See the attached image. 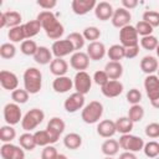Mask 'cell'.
<instances>
[{"label": "cell", "mask_w": 159, "mask_h": 159, "mask_svg": "<svg viewBox=\"0 0 159 159\" xmlns=\"http://www.w3.org/2000/svg\"><path fill=\"white\" fill-rule=\"evenodd\" d=\"M118 159H138V158H137L135 154L132 153V152H124V153H122V154L119 155Z\"/></svg>", "instance_id": "cell-54"}, {"label": "cell", "mask_w": 159, "mask_h": 159, "mask_svg": "<svg viewBox=\"0 0 159 159\" xmlns=\"http://www.w3.org/2000/svg\"><path fill=\"white\" fill-rule=\"evenodd\" d=\"M127 101L133 106V104H139V102L142 101V92L138 89V88H130L128 92H127V96H125Z\"/></svg>", "instance_id": "cell-47"}, {"label": "cell", "mask_w": 159, "mask_h": 159, "mask_svg": "<svg viewBox=\"0 0 159 159\" xmlns=\"http://www.w3.org/2000/svg\"><path fill=\"white\" fill-rule=\"evenodd\" d=\"M56 159H67V157H66L65 154H58V157H57Z\"/></svg>", "instance_id": "cell-57"}, {"label": "cell", "mask_w": 159, "mask_h": 159, "mask_svg": "<svg viewBox=\"0 0 159 159\" xmlns=\"http://www.w3.org/2000/svg\"><path fill=\"white\" fill-rule=\"evenodd\" d=\"M96 5V0H73L71 2V9L76 15H86L91 10H94Z\"/></svg>", "instance_id": "cell-17"}, {"label": "cell", "mask_w": 159, "mask_h": 159, "mask_svg": "<svg viewBox=\"0 0 159 159\" xmlns=\"http://www.w3.org/2000/svg\"><path fill=\"white\" fill-rule=\"evenodd\" d=\"M144 89L149 98L158 94L159 93V77L157 75H148L144 80Z\"/></svg>", "instance_id": "cell-22"}, {"label": "cell", "mask_w": 159, "mask_h": 159, "mask_svg": "<svg viewBox=\"0 0 159 159\" xmlns=\"http://www.w3.org/2000/svg\"><path fill=\"white\" fill-rule=\"evenodd\" d=\"M158 67H159V63H158V60L154 57V56H144L142 60H140V70L148 75H153L155 71H158Z\"/></svg>", "instance_id": "cell-25"}, {"label": "cell", "mask_w": 159, "mask_h": 159, "mask_svg": "<svg viewBox=\"0 0 159 159\" xmlns=\"http://www.w3.org/2000/svg\"><path fill=\"white\" fill-rule=\"evenodd\" d=\"M133 122L128 118V117H120L116 120V128L118 133L122 134H129L130 130L133 129Z\"/></svg>", "instance_id": "cell-34"}, {"label": "cell", "mask_w": 159, "mask_h": 159, "mask_svg": "<svg viewBox=\"0 0 159 159\" xmlns=\"http://www.w3.org/2000/svg\"><path fill=\"white\" fill-rule=\"evenodd\" d=\"M102 114H103V104L98 101H92L83 107L81 118L87 124H94L101 119Z\"/></svg>", "instance_id": "cell-3"}, {"label": "cell", "mask_w": 159, "mask_h": 159, "mask_svg": "<svg viewBox=\"0 0 159 159\" xmlns=\"http://www.w3.org/2000/svg\"><path fill=\"white\" fill-rule=\"evenodd\" d=\"M104 159H113V158H112V157H106Z\"/></svg>", "instance_id": "cell-59"}, {"label": "cell", "mask_w": 159, "mask_h": 159, "mask_svg": "<svg viewBox=\"0 0 159 159\" xmlns=\"http://www.w3.org/2000/svg\"><path fill=\"white\" fill-rule=\"evenodd\" d=\"M34 60L39 65H48L52 62V51L46 46H39L36 53L34 55Z\"/></svg>", "instance_id": "cell-24"}, {"label": "cell", "mask_w": 159, "mask_h": 159, "mask_svg": "<svg viewBox=\"0 0 159 159\" xmlns=\"http://www.w3.org/2000/svg\"><path fill=\"white\" fill-rule=\"evenodd\" d=\"M16 137V130L12 128V125H2L0 128V140L2 143H11Z\"/></svg>", "instance_id": "cell-36"}, {"label": "cell", "mask_w": 159, "mask_h": 159, "mask_svg": "<svg viewBox=\"0 0 159 159\" xmlns=\"http://www.w3.org/2000/svg\"><path fill=\"white\" fill-rule=\"evenodd\" d=\"M144 117V108L140 104H133L130 106L129 111H128V118L135 123V122H140Z\"/></svg>", "instance_id": "cell-37"}, {"label": "cell", "mask_w": 159, "mask_h": 159, "mask_svg": "<svg viewBox=\"0 0 159 159\" xmlns=\"http://www.w3.org/2000/svg\"><path fill=\"white\" fill-rule=\"evenodd\" d=\"M73 87V80H71L67 76H61L56 77L52 82V88L57 93H66Z\"/></svg>", "instance_id": "cell-21"}, {"label": "cell", "mask_w": 159, "mask_h": 159, "mask_svg": "<svg viewBox=\"0 0 159 159\" xmlns=\"http://www.w3.org/2000/svg\"><path fill=\"white\" fill-rule=\"evenodd\" d=\"M7 37L11 42H22V41H25L26 36H25V31H24V25L11 27L7 32Z\"/></svg>", "instance_id": "cell-35"}, {"label": "cell", "mask_w": 159, "mask_h": 159, "mask_svg": "<svg viewBox=\"0 0 159 159\" xmlns=\"http://www.w3.org/2000/svg\"><path fill=\"white\" fill-rule=\"evenodd\" d=\"M63 107L68 113H75L80 109H83V107H84V94H81L78 92L72 93L70 97H67L65 99Z\"/></svg>", "instance_id": "cell-12"}, {"label": "cell", "mask_w": 159, "mask_h": 159, "mask_svg": "<svg viewBox=\"0 0 159 159\" xmlns=\"http://www.w3.org/2000/svg\"><path fill=\"white\" fill-rule=\"evenodd\" d=\"M50 71L52 75H55L56 77H61V76H66L67 71H68V63L63 60V58H53L52 62L50 63Z\"/></svg>", "instance_id": "cell-26"}, {"label": "cell", "mask_w": 159, "mask_h": 159, "mask_svg": "<svg viewBox=\"0 0 159 159\" xmlns=\"http://www.w3.org/2000/svg\"><path fill=\"white\" fill-rule=\"evenodd\" d=\"M138 53H139V45H138V46H133V47H127V48H125V58H128V60L137 57Z\"/></svg>", "instance_id": "cell-52"}, {"label": "cell", "mask_w": 159, "mask_h": 159, "mask_svg": "<svg viewBox=\"0 0 159 159\" xmlns=\"http://www.w3.org/2000/svg\"><path fill=\"white\" fill-rule=\"evenodd\" d=\"M122 5H123L124 9H127V10H132V9L137 7L138 1H137V0H122Z\"/></svg>", "instance_id": "cell-53"}, {"label": "cell", "mask_w": 159, "mask_h": 159, "mask_svg": "<svg viewBox=\"0 0 159 159\" xmlns=\"http://www.w3.org/2000/svg\"><path fill=\"white\" fill-rule=\"evenodd\" d=\"M119 41L123 47H133L139 43V35L134 26L128 25L119 30Z\"/></svg>", "instance_id": "cell-6"}, {"label": "cell", "mask_w": 159, "mask_h": 159, "mask_svg": "<svg viewBox=\"0 0 159 159\" xmlns=\"http://www.w3.org/2000/svg\"><path fill=\"white\" fill-rule=\"evenodd\" d=\"M157 72H158V75H157V76L159 77V67H158V71H157Z\"/></svg>", "instance_id": "cell-60"}, {"label": "cell", "mask_w": 159, "mask_h": 159, "mask_svg": "<svg viewBox=\"0 0 159 159\" xmlns=\"http://www.w3.org/2000/svg\"><path fill=\"white\" fill-rule=\"evenodd\" d=\"M24 87L30 94H36L42 88V73L36 67H29L24 72Z\"/></svg>", "instance_id": "cell-2"}, {"label": "cell", "mask_w": 159, "mask_h": 159, "mask_svg": "<svg viewBox=\"0 0 159 159\" xmlns=\"http://www.w3.org/2000/svg\"><path fill=\"white\" fill-rule=\"evenodd\" d=\"M113 12H114V10H113L112 5L109 2H107V1H101L94 7V15L101 21L111 20L112 16H113Z\"/></svg>", "instance_id": "cell-19"}, {"label": "cell", "mask_w": 159, "mask_h": 159, "mask_svg": "<svg viewBox=\"0 0 159 159\" xmlns=\"http://www.w3.org/2000/svg\"><path fill=\"white\" fill-rule=\"evenodd\" d=\"M159 45L158 42V39L153 35H149V36H144L140 39V46L144 48V50H148V51H153L157 48V46Z\"/></svg>", "instance_id": "cell-45"}, {"label": "cell", "mask_w": 159, "mask_h": 159, "mask_svg": "<svg viewBox=\"0 0 159 159\" xmlns=\"http://www.w3.org/2000/svg\"><path fill=\"white\" fill-rule=\"evenodd\" d=\"M143 152H144L145 157H148V158H157L159 155V142L150 140V142L145 143Z\"/></svg>", "instance_id": "cell-39"}, {"label": "cell", "mask_w": 159, "mask_h": 159, "mask_svg": "<svg viewBox=\"0 0 159 159\" xmlns=\"http://www.w3.org/2000/svg\"><path fill=\"white\" fill-rule=\"evenodd\" d=\"M6 27V22H5V16L4 12H0V29Z\"/></svg>", "instance_id": "cell-56"}, {"label": "cell", "mask_w": 159, "mask_h": 159, "mask_svg": "<svg viewBox=\"0 0 159 159\" xmlns=\"http://www.w3.org/2000/svg\"><path fill=\"white\" fill-rule=\"evenodd\" d=\"M155 52H157V56L159 57V45L157 46V48H155Z\"/></svg>", "instance_id": "cell-58"}, {"label": "cell", "mask_w": 159, "mask_h": 159, "mask_svg": "<svg viewBox=\"0 0 159 159\" xmlns=\"http://www.w3.org/2000/svg\"><path fill=\"white\" fill-rule=\"evenodd\" d=\"M4 119L9 125H15L20 120H22V114L19 104L7 103L4 107Z\"/></svg>", "instance_id": "cell-8"}, {"label": "cell", "mask_w": 159, "mask_h": 159, "mask_svg": "<svg viewBox=\"0 0 159 159\" xmlns=\"http://www.w3.org/2000/svg\"><path fill=\"white\" fill-rule=\"evenodd\" d=\"M119 143L118 140L116 139H106L101 147L102 149V153L106 155V157H113L116 155L118 152H119Z\"/></svg>", "instance_id": "cell-30"}, {"label": "cell", "mask_w": 159, "mask_h": 159, "mask_svg": "<svg viewBox=\"0 0 159 159\" xmlns=\"http://www.w3.org/2000/svg\"><path fill=\"white\" fill-rule=\"evenodd\" d=\"M4 16H5L6 26H9L10 29L21 25L22 16H21V14H20L19 11H15V10H12V11H6V12H4Z\"/></svg>", "instance_id": "cell-33"}, {"label": "cell", "mask_w": 159, "mask_h": 159, "mask_svg": "<svg viewBox=\"0 0 159 159\" xmlns=\"http://www.w3.org/2000/svg\"><path fill=\"white\" fill-rule=\"evenodd\" d=\"M19 144L20 147L24 149V150H34L36 147H37V143H36V139H35V135L31 134L30 132H26L24 134H21L19 137Z\"/></svg>", "instance_id": "cell-28"}, {"label": "cell", "mask_w": 159, "mask_h": 159, "mask_svg": "<svg viewBox=\"0 0 159 159\" xmlns=\"http://www.w3.org/2000/svg\"><path fill=\"white\" fill-rule=\"evenodd\" d=\"M36 20L40 21V24L42 26V30L46 32V36L50 37L51 40L57 41L65 32L63 25L57 20L56 15L52 11L43 10V11L39 12Z\"/></svg>", "instance_id": "cell-1"}, {"label": "cell", "mask_w": 159, "mask_h": 159, "mask_svg": "<svg viewBox=\"0 0 159 159\" xmlns=\"http://www.w3.org/2000/svg\"><path fill=\"white\" fill-rule=\"evenodd\" d=\"M89 57L87 55V52H82V51H77L75 53H72L71 58H70V65L73 70H76L77 72L84 71L88 68L89 66Z\"/></svg>", "instance_id": "cell-13"}, {"label": "cell", "mask_w": 159, "mask_h": 159, "mask_svg": "<svg viewBox=\"0 0 159 159\" xmlns=\"http://www.w3.org/2000/svg\"><path fill=\"white\" fill-rule=\"evenodd\" d=\"M29 94H30V93H29L25 88H24V89L16 88L15 91L11 92V99H12L14 103H16V104H24V103L27 102Z\"/></svg>", "instance_id": "cell-40"}, {"label": "cell", "mask_w": 159, "mask_h": 159, "mask_svg": "<svg viewBox=\"0 0 159 159\" xmlns=\"http://www.w3.org/2000/svg\"><path fill=\"white\" fill-rule=\"evenodd\" d=\"M124 87L123 83L119 82L118 80H109L103 87H101V92L104 97L107 98H114L118 97L122 92H123Z\"/></svg>", "instance_id": "cell-14"}, {"label": "cell", "mask_w": 159, "mask_h": 159, "mask_svg": "<svg viewBox=\"0 0 159 159\" xmlns=\"http://www.w3.org/2000/svg\"><path fill=\"white\" fill-rule=\"evenodd\" d=\"M58 157V153H57V149L52 145H47L42 149V153H41V159H56Z\"/></svg>", "instance_id": "cell-50"}, {"label": "cell", "mask_w": 159, "mask_h": 159, "mask_svg": "<svg viewBox=\"0 0 159 159\" xmlns=\"http://www.w3.org/2000/svg\"><path fill=\"white\" fill-rule=\"evenodd\" d=\"M0 155H1V159H25L24 149L11 143H4L1 145Z\"/></svg>", "instance_id": "cell-10"}, {"label": "cell", "mask_w": 159, "mask_h": 159, "mask_svg": "<svg viewBox=\"0 0 159 159\" xmlns=\"http://www.w3.org/2000/svg\"><path fill=\"white\" fill-rule=\"evenodd\" d=\"M0 84H1V87L4 89L12 92L19 86L17 76L14 72H11V71L2 70V71H0Z\"/></svg>", "instance_id": "cell-15"}, {"label": "cell", "mask_w": 159, "mask_h": 159, "mask_svg": "<svg viewBox=\"0 0 159 159\" xmlns=\"http://www.w3.org/2000/svg\"><path fill=\"white\" fill-rule=\"evenodd\" d=\"M130 20H132V14H130L129 10H127L124 7L116 9L114 12H113V16L111 19L112 25L117 29H123V27L128 26Z\"/></svg>", "instance_id": "cell-11"}, {"label": "cell", "mask_w": 159, "mask_h": 159, "mask_svg": "<svg viewBox=\"0 0 159 159\" xmlns=\"http://www.w3.org/2000/svg\"><path fill=\"white\" fill-rule=\"evenodd\" d=\"M118 143H119L120 149H124V152H132V153L143 150L144 144H145L140 137L133 135L130 133L129 134H122Z\"/></svg>", "instance_id": "cell-5"}, {"label": "cell", "mask_w": 159, "mask_h": 159, "mask_svg": "<svg viewBox=\"0 0 159 159\" xmlns=\"http://www.w3.org/2000/svg\"><path fill=\"white\" fill-rule=\"evenodd\" d=\"M15 55H16V47L12 43L6 42L0 46V56L4 60H11L15 57Z\"/></svg>", "instance_id": "cell-41"}, {"label": "cell", "mask_w": 159, "mask_h": 159, "mask_svg": "<svg viewBox=\"0 0 159 159\" xmlns=\"http://www.w3.org/2000/svg\"><path fill=\"white\" fill-rule=\"evenodd\" d=\"M39 46L37 43L34 41V40H25L21 42V46H20V51L25 55V56H34L37 51Z\"/></svg>", "instance_id": "cell-38"}, {"label": "cell", "mask_w": 159, "mask_h": 159, "mask_svg": "<svg viewBox=\"0 0 159 159\" xmlns=\"http://www.w3.org/2000/svg\"><path fill=\"white\" fill-rule=\"evenodd\" d=\"M149 101H150V104H152L154 108L159 109V93L155 94V96H153L152 98H149Z\"/></svg>", "instance_id": "cell-55"}, {"label": "cell", "mask_w": 159, "mask_h": 159, "mask_svg": "<svg viewBox=\"0 0 159 159\" xmlns=\"http://www.w3.org/2000/svg\"><path fill=\"white\" fill-rule=\"evenodd\" d=\"M36 4H37L40 7H42L43 10L50 11L51 9H53V7L57 5V1H56V0H37Z\"/></svg>", "instance_id": "cell-51"}, {"label": "cell", "mask_w": 159, "mask_h": 159, "mask_svg": "<svg viewBox=\"0 0 159 159\" xmlns=\"http://www.w3.org/2000/svg\"><path fill=\"white\" fill-rule=\"evenodd\" d=\"M41 29H42V26H41L40 21H37V20H30L26 24H24V31H25L26 39H31V37L36 36Z\"/></svg>", "instance_id": "cell-32"}, {"label": "cell", "mask_w": 159, "mask_h": 159, "mask_svg": "<svg viewBox=\"0 0 159 159\" xmlns=\"http://www.w3.org/2000/svg\"><path fill=\"white\" fill-rule=\"evenodd\" d=\"M107 55H108V58H109L111 61L120 62V60L125 58V47H123L120 43L112 45V46L107 50Z\"/></svg>", "instance_id": "cell-27"}, {"label": "cell", "mask_w": 159, "mask_h": 159, "mask_svg": "<svg viewBox=\"0 0 159 159\" xmlns=\"http://www.w3.org/2000/svg\"><path fill=\"white\" fill-rule=\"evenodd\" d=\"M134 27H135L138 35H140L142 37L149 36V35H152V32H153V27H152L148 22H145V21H143V20H142V21H138Z\"/></svg>", "instance_id": "cell-46"}, {"label": "cell", "mask_w": 159, "mask_h": 159, "mask_svg": "<svg viewBox=\"0 0 159 159\" xmlns=\"http://www.w3.org/2000/svg\"><path fill=\"white\" fill-rule=\"evenodd\" d=\"M65 128H66V124H65L63 119H61L60 117H53V118H51V119L48 120L47 127H46V130H47V132L51 134V137L57 142L58 138H60V135L63 133Z\"/></svg>", "instance_id": "cell-16"}, {"label": "cell", "mask_w": 159, "mask_h": 159, "mask_svg": "<svg viewBox=\"0 0 159 159\" xmlns=\"http://www.w3.org/2000/svg\"><path fill=\"white\" fill-rule=\"evenodd\" d=\"M67 40H70L71 42H72V45H73V47H75V51L77 52V51H80L83 46H84V37H83V35L82 34H80V32H71L67 37H66Z\"/></svg>", "instance_id": "cell-42"}, {"label": "cell", "mask_w": 159, "mask_h": 159, "mask_svg": "<svg viewBox=\"0 0 159 159\" xmlns=\"http://www.w3.org/2000/svg\"><path fill=\"white\" fill-rule=\"evenodd\" d=\"M92 81L93 80L86 71H81V72H77L73 78V87L76 92L81 94H87L92 87Z\"/></svg>", "instance_id": "cell-7"}, {"label": "cell", "mask_w": 159, "mask_h": 159, "mask_svg": "<svg viewBox=\"0 0 159 159\" xmlns=\"http://www.w3.org/2000/svg\"><path fill=\"white\" fill-rule=\"evenodd\" d=\"M43 119H45V113H43V111L40 109V108H32V109H30V111L22 117L21 127H22L24 130L30 132V130L35 129L39 124H41Z\"/></svg>", "instance_id": "cell-4"}, {"label": "cell", "mask_w": 159, "mask_h": 159, "mask_svg": "<svg viewBox=\"0 0 159 159\" xmlns=\"http://www.w3.org/2000/svg\"><path fill=\"white\" fill-rule=\"evenodd\" d=\"M34 135H35L37 145H40V147H47V145H51L52 143H56V140L51 137V134L46 129L37 130L36 133H34Z\"/></svg>", "instance_id": "cell-31"}, {"label": "cell", "mask_w": 159, "mask_h": 159, "mask_svg": "<svg viewBox=\"0 0 159 159\" xmlns=\"http://www.w3.org/2000/svg\"><path fill=\"white\" fill-rule=\"evenodd\" d=\"M97 133L102 138H111L117 133L116 122L111 119H103L97 124Z\"/></svg>", "instance_id": "cell-20"}, {"label": "cell", "mask_w": 159, "mask_h": 159, "mask_svg": "<svg viewBox=\"0 0 159 159\" xmlns=\"http://www.w3.org/2000/svg\"><path fill=\"white\" fill-rule=\"evenodd\" d=\"M51 51H52V55L56 57V58H62L72 52H75V47L72 45V42L67 39L65 40H57L52 43V47H51Z\"/></svg>", "instance_id": "cell-9"}, {"label": "cell", "mask_w": 159, "mask_h": 159, "mask_svg": "<svg viewBox=\"0 0 159 159\" xmlns=\"http://www.w3.org/2000/svg\"><path fill=\"white\" fill-rule=\"evenodd\" d=\"M82 35H83L84 40H88L91 42H94V41H97L101 37V30L98 27H96V26H88V27H86L83 30Z\"/></svg>", "instance_id": "cell-44"}, {"label": "cell", "mask_w": 159, "mask_h": 159, "mask_svg": "<svg viewBox=\"0 0 159 159\" xmlns=\"http://www.w3.org/2000/svg\"><path fill=\"white\" fill-rule=\"evenodd\" d=\"M63 145L70 150H76L82 145V137L77 133H68L63 138Z\"/></svg>", "instance_id": "cell-29"}, {"label": "cell", "mask_w": 159, "mask_h": 159, "mask_svg": "<svg viewBox=\"0 0 159 159\" xmlns=\"http://www.w3.org/2000/svg\"><path fill=\"white\" fill-rule=\"evenodd\" d=\"M143 21L148 22L153 29L159 26V12L155 10H147L143 14Z\"/></svg>", "instance_id": "cell-43"}, {"label": "cell", "mask_w": 159, "mask_h": 159, "mask_svg": "<svg viewBox=\"0 0 159 159\" xmlns=\"http://www.w3.org/2000/svg\"><path fill=\"white\" fill-rule=\"evenodd\" d=\"M104 72L107 73L109 80H119L123 75V66L120 62L109 61L104 66Z\"/></svg>", "instance_id": "cell-23"}, {"label": "cell", "mask_w": 159, "mask_h": 159, "mask_svg": "<svg viewBox=\"0 0 159 159\" xmlns=\"http://www.w3.org/2000/svg\"><path fill=\"white\" fill-rule=\"evenodd\" d=\"M93 81H94L96 84L103 87V86L109 81V78H108L107 73L104 72V70H102V71H96V72H94V75H93Z\"/></svg>", "instance_id": "cell-49"}, {"label": "cell", "mask_w": 159, "mask_h": 159, "mask_svg": "<svg viewBox=\"0 0 159 159\" xmlns=\"http://www.w3.org/2000/svg\"><path fill=\"white\" fill-rule=\"evenodd\" d=\"M106 53H107L106 46L101 41L89 42V45L87 46V55H88L89 60H92V61H99V60H102Z\"/></svg>", "instance_id": "cell-18"}, {"label": "cell", "mask_w": 159, "mask_h": 159, "mask_svg": "<svg viewBox=\"0 0 159 159\" xmlns=\"http://www.w3.org/2000/svg\"><path fill=\"white\" fill-rule=\"evenodd\" d=\"M144 132H145V135L149 137V138H152V139L159 138V123H157V122L149 123V124L145 127Z\"/></svg>", "instance_id": "cell-48"}]
</instances>
